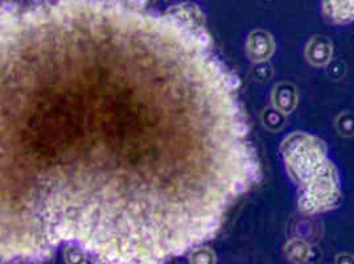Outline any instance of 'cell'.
I'll return each mask as SVG.
<instances>
[{"mask_svg":"<svg viewBox=\"0 0 354 264\" xmlns=\"http://www.w3.org/2000/svg\"><path fill=\"white\" fill-rule=\"evenodd\" d=\"M281 152L297 188V206L303 214L317 216L339 207L342 200L339 171L323 139L310 132H292L283 140Z\"/></svg>","mask_w":354,"mask_h":264,"instance_id":"cell-1","label":"cell"},{"mask_svg":"<svg viewBox=\"0 0 354 264\" xmlns=\"http://www.w3.org/2000/svg\"><path fill=\"white\" fill-rule=\"evenodd\" d=\"M325 20L335 26H345L354 21V0H322Z\"/></svg>","mask_w":354,"mask_h":264,"instance_id":"cell-2","label":"cell"},{"mask_svg":"<svg viewBox=\"0 0 354 264\" xmlns=\"http://www.w3.org/2000/svg\"><path fill=\"white\" fill-rule=\"evenodd\" d=\"M333 56V44L326 36L316 35L306 46V59L315 68H324Z\"/></svg>","mask_w":354,"mask_h":264,"instance_id":"cell-3","label":"cell"},{"mask_svg":"<svg viewBox=\"0 0 354 264\" xmlns=\"http://www.w3.org/2000/svg\"><path fill=\"white\" fill-rule=\"evenodd\" d=\"M274 48L275 44L270 33L265 30H255L251 33L248 43V50L251 59L257 62L267 61L274 53Z\"/></svg>","mask_w":354,"mask_h":264,"instance_id":"cell-4","label":"cell"},{"mask_svg":"<svg viewBox=\"0 0 354 264\" xmlns=\"http://www.w3.org/2000/svg\"><path fill=\"white\" fill-rule=\"evenodd\" d=\"M297 100H299L297 88L294 84L281 82L279 85H277L272 91L274 106L284 114H290L295 110Z\"/></svg>","mask_w":354,"mask_h":264,"instance_id":"cell-5","label":"cell"},{"mask_svg":"<svg viewBox=\"0 0 354 264\" xmlns=\"http://www.w3.org/2000/svg\"><path fill=\"white\" fill-rule=\"evenodd\" d=\"M286 256L292 263H307L310 258V246L301 238H294L286 245Z\"/></svg>","mask_w":354,"mask_h":264,"instance_id":"cell-6","label":"cell"},{"mask_svg":"<svg viewBox=\"0 0 354 264\" xmlns=\"http://www.w3.org/2000/svg\"><path fill=\"white\" fill-rule=\"evenodd\" d=\"M262 120H263V124L267 130L279 131L286 124V114L281 110H278L277 107L268 109L263 113Z\"/></svg>","mask_w":354,"mask_h":264,"instance_id":"cell-7","label":"cell"},{"mask_svg":"<svg viewBox=\"0 0 354 264\" xmlns=\"http://www.w3.org/2000/svg\"><path fill=\"white\" fill-rule=\"evenodd\" d=\"M336 130L344 138L354 136V113L353 111H342L335 120Z\"/></svg>","mask_w":354,"mask_h":264,"instance_id":"cell-8","label":"cell"},{"mask_svg":"<svg viewBox=\"0 0 354 264\" xmlns=\"http://www.w3.org/2000/svg\"><path fill=\"white\" fill-rule=\"evenodd\" d=\"M335 262L336 263L354 264V255L349 254V252H341V254L336 255Z\"/></svg>","mask_w":354,"mask_h":264,"instance_id":"cell-9","label":"cell"},{"mask_svg":"<svg viewBox=\"0 0 354 264\" xmlns=\"http://www.w3.org/2000/svg\"><path fill=\"white\" fill-rule=\"evenodd\" d=\"M127 1L133 10H142L143 7H146V4L148 3V0H127Z\"/></svg>","mask_w":354,"mask_h":264,"instance_id":"cell-10","label":"cell"}]
</instances>
